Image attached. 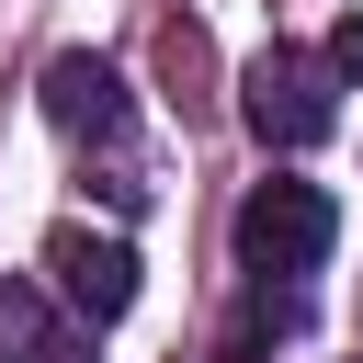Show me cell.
<instances>
[{
    "mask_svg": "<svg viewBox=\"0 0 363 363\" xmlns=\"http://www.w3.org/2000/svg\"><path fill=\"white\" fill-rule=\"evenodd\" d=\"M329 238H340V204H329L318 182H250V204H238V261H250V272L295 284V272L329 261Z\"/></svg>",
    "mask_w": 363,
    "mask_h": 363,
    "instance_id": "cell-1",
    "label": "cell"
},
{
    "mask_svg": "<svg viewBox=\"0 0 363 363\" xmlns=\"http://www.w3.org/2000/svg\"><path fill=\"white\" fill-rule=\"evenodd\" d=\"M238 113H250L261 147H318V136L340 125V102H329V57H306V45H261L250 79H238Z\"/></svg>",
    "mask_w": 363,
    "mask_h": 363,
    "instance_id": "cell-2",
    "label": "cell"
},
{
    "mask_svg": "<svg viewBox=\"0 0 363 363\" xmlns=\"http://www.w3.org/2000/svg\"><path fill=\"white\" fill-rule=\"evenodd\" d=\"M45 272H57V295H68L91 329H113V318L136 306V250H125L113 227H79V216H68V227L45 238Z\"/></svg>",
    "mask_w": 363,
    "mask_h": 363,
    "instance_id": "cell-3",
    "label": "cell"
},
{
    "mask_svg": "<svg viewBox=\"0 0 363 363\" xmlns=\"http://www.w3.org/2000/svg\"><path fill=\"white\" fill-rule=\"evenodd\" d=\"M45 125H68V136H125V68L91 57V45L45 57Z\"/></svg>",
    "mask_w": 363,
    "mask_h": 363,
    "instance_id": "cell-4",
    "label": "cell"
},
{
    "mask_svg": "<svg viewBox=\"0 0 363 363\" xmlns=\"http://www.w3.org/2000/svg\"><path fill=\"white\" fill-rule=\"evenodd\" d=\"M250 284H261V295L238 306V329H227V363H261V352L295 329V284H272V272H250Z\"/></svg>",
    "mask_w": 363,
    "mask_h": 363,
    "instance_id": "cell-5",
    "label": "cell"
},
{
    "mask_svg": "<svg viewBox=\"0 0 363 363\" xmlns=\"http://www.w3.org/2000/svg\"><path fill=\"white\" fill-rule=\"evenodd\" d=\"M0 363H45V295L0 284Z\"/></svg>",
    "mask_w": 363,
    "mask_h": 363,
    "instance_id": "cell-6",
    "label": "cell"
},
{
    "mask_svg": "<svg viewBox=\"0 0 363 363\" xmlns=\"http://www.w3.org/2000/svg\"><path fill=\"white\" fill-rule=\"evenodd\" d=\"M318 57H329V79H363V11H340V23H329V45H318Z\"/></svg>",
    "mask_w": 363,
    "mask_h": 363,
    "instance_id": "cell-7",
    "label": "cell"
}]
</instances>
